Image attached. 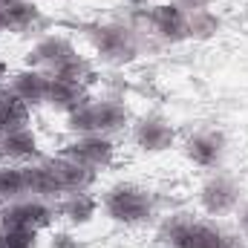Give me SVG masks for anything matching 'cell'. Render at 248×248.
I'll use <instances>...</instances> for the list:
<instances>
[{
    "instance_id": "cell-1",
    "label": "cell",
    "mask_w": 248,
    "mask_h": 248,
    "mask_svg": "<svg viewBox=\"0 0 248 248\" xmlns=\"http://www.w3.org/2000/svg\"><path fill=\"white\" fill-rule=\"evenodd\" d=\"M159 240L168 248H243V243L237 237L225 234L222 228H217L211 222L190 219L185 214L170 217L162 225Z\"/></svg>"
},
{
    "instance_id": "cell-2",
    "label": "cell",
    "mask_w": 248,
    "mask_h": 248,
    "mask_svg": "<svg viewBox=\"0 0 248 248\" xmlns=\"http://www.w3.org/2000/svg\"><path fill=\"white\" fill-rule=\"evenodd\" d=\"M101 208H104V214L113 222H122V225H141V222H147V219L156 217V199H153V193L139 185H133V182L113 185L104 193Z\"/></svg>"
},
{
    "instance_id": "cell-3",
    "label": "cell",
    "mask_w": 248,
    "mask_h": 248,
    "mask_svg": "<svg viewBox=\"0 0 248 248\" xmlns=\"http://www.w3.org/2000/svg\"><path fill=\"white\" fill-rule=\"evenodd\" d=\"M93 46L101 61L113 63V66L130 63L139 55V44H136L133 32L122 23H104V26L93 29Z\"/></svg>"
},
{
    "instance_id": "cell-4",
    "label": "cell",
    "mask_w": 248,
    "mask_h": 248,
    "mask_svg": "<svg viewBox=\"0 0 248 248\" xmlns=\"http://www.w3.org/2000/svg\"><path fill=\"white\" fill-rule=\"evenodd\" d=\"M55 219V208L46 202V199H17V202H9L3 211H0V228H35V231H44L49 228Z\"/></svg>"
},
{
    "instance_id": "cell-5",
    "label": "cell",
    "mask_w": 248,
    "mask_h": 248,
    "mask_svg": "<svg viewBox=\"0 0 248 248\" xmlns=\"http://www.w3.org/2000/svg\"><path fill=\"white\" fill-rule=\"evenodd\" d=\"M199 205L205 214L211 217H222L240 208V185L225 176V173H214L205 185L199 187Z\"/></svg>"
},
{
    "instance_id": "cell-6",
    "label": "cell",
    "mask_w": 248,
    "mask_h": 248,
    "mask_svg": "<svg viewBox=\"0 0 248 248\" xmlns=\"http://www.w3.org/2000/svg\"><path fill=\"white\" fill-rule=\"evenodd\" d=\"M113 139L110 136H101V133H93V136H78L75 141H69L63 147V156L93 168V170H104L110 162H113Z\"/></svg>"
},
{
    "instance_id": "cell-7",
    "label": "cell",
    "mask_w": 248,
    "mask_h": 248,
    "mask_svg": "<svg viewBox=\"0 0 248 248\" xmlns=\"http://www.w3.org/2000/svg\"><path fill=\"white\" fill-rule=\"evenodd\" d=\"M133 141L144 153H165L176 141V127L165 116H144L133 124Z\"/></svg>"
},
{
    "instance_id": "cell-8",
    "label": "cell",
    "mask_w": 248,
    "mask_h": 248,
    "mask_svg": "<svg viewBox=\"0 0 248 248\" xmlns=\"http://www.w3.org/2000/svg\"><path fill=\"white\" fill-rule=\"evenodd\" d=\"M185 156L196 165V168H205V170L219 168L222 159H225V136L217 133V130L193 133L185 141Z\"/></svg>"
},
{
    "instance_id": "cell-9",
    "label": "cell",
    "mask_w": 248,
    "mask_h": 248,
    "mask_svg": "<svg viewBox=\"0 0 248 248\" xmlns=\"http://www.w3.org/2000/svg\"><path fill=\"white\" fill-rule=\"evenodd\" d=\"M46 165L55 173V179L61 182L63 196L66 193H87L90 187L95 185V179H98V170H93V168H87V165L63 156V153L55 156V159H46Z\"/></svg>"
},
{
    "instance_id": "cell-10",
    "label": "cell",
    "mask_w": 248,
    "mask_h": 248,
    "mask_svg": "<svg viewBox=\"0 0 248 248\" xmlns=\"http://www.w3.org/2000/svg\"><path fill=\"white\" fill-rule=\"evenodd\" d=\"M150 20V29L162 38V41H170V44H179L187 41V15L170 0V3H156L147 15Z\"/></svg>"
},
{
    "instance_id": "cell-11",
    "label": "cell",
    "mask_w": 248,
    "mask_h": 248,
    "mask_svg": "<svg viewBox=\"0 0 248 248\" xmlns=\"http://www.w3.org/2000/svg\"><path fill=\"white\" fill-rule=\"evenodd\" d=\"M72 55H78V52H75V46H72L69 38H63V35H46V38H41V41L29 49L26 63L35 66V69L46 66V69L52 72V69H58L63 61H69Z\"/></svg>"
},
{
    "instance_id": "cell-12",
    "label": "cell",
    "mask_w": 248,
    "mask_h": 248,
    "mask_svg": "<svg viewBox=\"0 0 248 248\" xmlns=\"http://www.w3.org/2000/svg\"><path fill=\"white\" fill-rule=\"evenodd\" d=\"M9 90L26 101L29 107H38V104H46V93H49V75L44 69H35V66H26L20 72L12 75L9 81Z\"/></svg>"
},
{
    "instance_id": "cell-13",
    "label": "cell",
    "mask_w": 248,
    "mask_h": 248,
    "mask_svg": "<svg viewBox=\"0 0 248 248\" xmlns=\"http://www.w3.org/2000/svg\"><path fill=\"white\" fill-rule=\"evenodd\" d=\"M46 104L58 113H72L84 104H90V95L84 87L78 84H69V81H61V78H52L49 75V93H46Z\"/></svg>"
},
{
    "instance_id": "cell-14",
    "label": "cell",
    "mask_w": 248,
    "mask_h": 248,
    "mask_svg": "<svg viewBox=\"0 0 248 248\" xmlns=\"http://www.w3.org/2000/svg\"><path fill=\"white\" fill-rule=\"evenodd\" d=\"M0 156L12 159V162H29L38 156V136L32 133V127L23 130H12L0 136Z\"/></svg>"
},
{
    "instance_id": "cell-15",
    "label": "cell",
    "mask_w": 248,
    "mask_h": 248,
    "mask_svg": "<svg viewBox=\"0 0 248 248\" xmlns=\"http://www.w3.org/2000/svg\"><path fill=\"white\" fill-rule=\"evenodd\" d=\"M98 208H101V202L95 196H90V190L87 193H66L58 205V214L69 225H87V222H93Z\"/></svg>"
},
{
    "instance_id": "cell-16",
    "label": "cell",
    "mask_w": 248,
    "mask_h": 248,
    "mask_svg": "<svg viewBox=\"0 0 248 248\" xmlns=\"http://www.w3.org/2000/svg\"><path fill=\"white\" fill-rule=\"evenodd\" d=\"M26 170V193L35 196V199H55V196H63L61 182L55 179V173L49 170L46 162L41 165H23Z\"/></svg>"
},
{
    "instance_id": "cell-17",
    "label": "cell",
    "mask_w": 248,
    "mask_h": 248,
    "mask_svg": "<svg viewBox=\"0 0 248 248\" xmlns=\"http://www.w3.org/2000/svg\"><path fill=\"white\" fill-rule=\"evenodd\" d=\"M29 127V104L20 101L9 87H0V133Z\"/></svg>"
},
{
    "instance_id": "cell-18",
    "label": "cell",
    "mask_w": 248,
    "mask_h": 248,
    "mask_svg": "<svg viewBox=\"0 0 248 248\" xmlns=\"http://www.w3.org/2000/svg\"><path fill=\"white\" fill-rule=\"evenodd\" d=\"M93 110H95V127L101 136H113L127 127L130 122V113L127 107L113 101V98H101V101H93Z\"/></svg>"
},
{
    "instance_id": "cell-19",
    "label": "cell",
    "mask_w": 248,
    "mask_h": 248,
    "mask_svg": "<svg viewBox=\"0 0 248 248\" xmlns=\"http://www.w3.org/2000/svg\"><path fill=\"white\" fill-rule=\"evenodd\" d=\"M6 17H9V32H17V35L32 32V29L44 20L41 9H38L32 0H12V3L6 6Z\"/></svg>"
},
{
    "instance_id": "cell-20",
    "label": "cell",
    "mask_w": 248,
    "mask_h": 248,
    "mask_svg": "<svg viewBox=\"0 0 248 248\" xmlns=\"http://www.w3.org/2000/svg\"><path fill=\"white\" fill-rule=\"evenodd\" d=\"M222 20L217 17L214 9H199L187 15V41H208L219 32Z\"/></svg>"
},
{
    "instance_id": "cell-21",
    "label": "cell",
    "mask_w": 248,
    "mask_h": 248,
    "mask_svg": "<svg viewBox=\"0 0 248 248\" xmlns=\"http://www.w3.org/2000/svg\"><path fill=\"white\" fill-rule=\"evenodd\" d=\"M26 196V170L15 165L0 168V202H17Z\"/></svg>"
},
{
    "instance_id": "cell-22",
    "label": "cell",
    "mask_w": 248,
    "mask_h": 248,
    "mask_svg": "<svg viewBox=\"0 0 248 248\" xmlns=\"http://www.w3.org/2000/svg\"><path fill=\"white\" fill-rule=\"evenodd\" d=\"M52 78H61V81H69V84H78V87H87V81L93 78V66L87 58L81 55H72L69 61H63L58 69L49 72Z\"/></svg>"
},
{
    "instance_id": "cell-23",
    "label": "cell",
    "mask_w": 248,
    "mask_h": 248,
    "mask_svg": "<svg viewBox=\"0 0 248 248\" xmlns=\"http://www.w3.org/2000/svg\"><path fill=\"white\" fill-rule=\"evenodd\" d=\"M66 130L75 133V136H93V133H98L93 101L84 104V107H78V110H72V113H66Z\"/></svg>"
},
{
    "instance_id": "cell-24",
    "label": "cell",
    "mask_w": 248,
    "mask_h": 248,
    "mask_svg": "<svg viewBox=\"0 0 248 248\" xmlns=\"http://www.w3.org/2000/svg\"><path fill=\"white\" fill-rule=\"evenodd\" d=\"M35 228H0V248H38Z\"/></svg>"
},
{
    "instance_id": "cell-25",
    "label": "cell",
    "mask_w": 248,
    "mask_h": 248,
    "mask_svg": "<svg viewBox=\"0 0 248 248\" xmlns=\"http://www.w3.org/2000/svg\"><path fill=\"white\" fill-rule=\"evenodd\" d=\"M49 248H81V243H78L69 231H55V234H52V243H49Z\"/></svg>"
},
{
    "instance_id": "cell-26",
    "label": "cell",
    "mask_w": 248,
    "mask_h": 248,
    "mask_svg": "<svg viewBox=\"0 0 248 248\" xmlns=\"http://www.w3.org/2000/svg\"><path fill=\"white\" fill-rule=\"evenodd\" d=\"M185 15H190V12H199V9H211V0H173Z\"/></svg>"
},
{
    "instance_id": "cell-27",
    "label": "cell",
    "mask_w": 248,
    "mask_h": 248,
    "mask_svg": "<svg viewBox=\"0 0 248 248\" xmlns=\"http://www.w3.org/2000/svg\"><path fill=\"white\" fill-rule=\"evenodd\" d=\"M237 222H240V231L248 234V205H243V208L237 211Z\"/></svg>"
},
{
    "instance_id": "cell-28",
    "label": "cell",
    "mask_w": 248,
    "mask_h": 248,
    "mask_svg": "<svg viewBox=\"0 0 248 248\" xmlns=\"http://www.w3.org/2000/svg\"><path fill=\"white\" fill-rule=\"evenodd\" d=\"M9 32V17H6V9H0V35Z\"/></svg>"
},
{
    "instance_id": "cell-29",
    "label": "cell",
    "mask_w": 248,
    "mask_h": 248,
    "mask_svg": "<svg viewBox=\"0 0 248 248\" xmlns=\"http://www.w3.org/2000/svg\"><path fill=\"white\" fill-rule=\"evenodd\" d=\"M6 72H9V66H6V61H3V58H0V81H3V78H6Z\"/></svg>"
}]
</instances>
